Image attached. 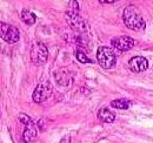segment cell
<instances>
[{
  "label": "cell",
  "mask_w": 153,
  "mask_h": 143,
  "mask_svg": "<svg viewBox=\"0 0 153 143\" xmlns=\"http://www.w3.org/2000/svg\"><path fill=\"white\" fill-rule=\"evenodd\" d=\"M123 20L125 26L132 31H144L146 28L145 20L141 17L139 10L133 5H130L124 10Z\"/></svg>",
  "instance_id": "1"
},
{
  "label": "cell",
  "mask_w": 153,
  "mask_h": 143,
  "mask_svg": "<svg viewBox=\"0 0 153 143\" xmlns=\"http://www.w3.org/2000/svg\"><path fill=\"white\" fill-rule=\"evenodd\" d=\"M79 11L80 8H79V4L76 2V0H70V8L67 10L65 18L72 29L78 31V32H86L88 28L87 24L80 17Z\"/></svg>",
  "instance_id": "2"
},
{
  "label": "cell",
  "mask_w": 153,
  "mask_h": 143,
  "mask_svg": "<svg viewBox=\"0 0 153 143\" xmlns=\"http://www.w3.org/2000/svg\"><path fill=\"white\" fill-rule=\"evenodd\" d=\"M97 60L98 63L104 68V69H111L115 66L117 57L112 48L101 46L97 51Z\"/></svg>",
  "instance_id": "3"
},
{
  "label": "cell",
  "mask_w": 153,
  "mask_h": 143,
  "mask_svg": "<svg viewBox=\"0 0 153 143\" xmlns=\"http://www.w3.org/2000/svg\"><path fill=\"white\" fill-rule=\"evenodd\" d=\"M18 119L19 121L25 125V129H24V134H22V140L25 143H30L32 141H34L37 139V128L36 125L33 123V121L30 119L28 115L24 114V113H20L18 115Z\"/></svg>",
  "instance_id": "4"
},
{
  "label": "cell",
  "mask_w": 153,
  "mask_h": 143,
  "mask_svg": "<svg viewBox=\"0 0 153 143\" xmlns=\"http://www.w3.org/2000/svg\"><path fill=\"white\" fill-rule=\"evenodd\" d=\"M0 39L7 43H16L20 39L19 29L13 25L0 21Z\"/></svg>",
  "instance_id": "5"
},
{
  "label": "cell",
  "mask_w": 153,
  "mask_h": 143,
  "mask_svg": "<svg viewBox=\"0 0 153 143\" xmlns=\"http://www.w3.org/2000/svg\"><path fill=\"white\" fill-rule=\"evenodd\" d=\"M31 61L36 66H42L46 63L47 57H48V51L47 47L42 42H36L33 43L31 48Z\"/></svg>",
  "instance_id": "6"
},
{
  "label": "cell",
  "mask_w": 153,
  "mask_h": 143,
  "mask_svg": "<svg viewBox=\"0 0 153 143\" xmlns=\"http://www.w3.org/2000/svg\"><path fill=\"white\" fill-rule=\"evenodd\" d=\"M52 93V87L50 85V82H42V83H39L37 86V88L33 91V95H32V99L34 102L37 103H41L44 102Z\"/></svg>",
  "instance_id": "7"
},
{
  "label": "cell",
  "mask_w": 153,
  "mask_h": 143,
  "mask_svg": "<svg viewBox=\"0 0 153 143\" xmlns=\"http://www.w3.org/2000/svg\"><path fill=\"white\" fill-rule=\"evenodd\" d=\"M111 43L115 49L120 52H126V51H130L134 46V40L131 36L127 35L115 36L111 40Z\"/></svg>",
  "instance_id": "8"
},
{
  "label": "cell",
  "mask_w": 153,
  "mask_h": 143,
  "mask_svg": "<svg viewBox=\"0 0 153 143\" xmlns=\"http://www.w3.org/2000/svg\"><path fill=\"white\" fill-rule=\"evenodd\" d=\"M147 60L144 56H134L128 62V67L133 73H140L147 69Z\"/></svg>",
  "instance_id": "9"
},
{
  "label": "cell",
  "mask_w": 153,
  "mask_h": 143,
  "mask_svg": "<svg viewBox=\"0 0 153 143\" xmlns=\"http://www.w3.org/2000/svg\"><path fill=\"white\" fill-rule=\"evenodd\" d=\"M98 117L105 123H112L115 120V114L112 110H110L108 108L102 107L100 108L99 111H98Z\"/></svg>",
  "instance_id": "10"
},
{
  "label": "cell",
  "mask_w": 153,
  "mask_h": 143,
  "mask_svg": "<svg viewBox=\"0 0 153 143\" xmlns=\"http://www.w3.org/2000/svg\"><path fill=\"white\" fill-rule=\"evenodd\" d=\"M21 20L26 24V25H34L37 21V17L33 12H31L30 10H22L21 11Z\"/></svg>",
  "instance_id": "11"
},
{
  "label": "cell",
  "mask_w": 153,
  "mask_h": 143,
  "mask_svg": "<svg viewBox=\"0 0 153 143\" xmlns=\"http://www.w3.org/2000/svg\"><path fill=\"white\" fill-rule=\"evenodd\" d=\"M131 105H132V102L128 101L127 99H117L111 102V107L115 108V109H128L131 107Z\"/></svg>",
  "instance_id": "12"
},
{
  "label": "cell",
  "mask_w": 153,
  "mask_h": 143,
  "mask_svg": "<svg viewBox=\"0 0 153 143\" xmlns=\"http://www.w3.org/2000/svg\"><path fill=\"white\" fill-rule=\"evenodd\" d=\"M76 60L81 63H87V62H91V60L86 56V54L84 53L81 49H76Z\"/></svg>",
  "instance_id": "13"
},
{
  "label": "cell",
  "mask_w": 153,
  "mask_h": 143,
  "mask_svg": "<svg viewBox=\"0 0 153 143\" xmlns=\"http://www.w3.org/2000/svg\"><path fill=\"white\" fill-rule=\"evenodd\" d=\"M117 1L118 0H99V2H101V4H113Z\"/></svg>",
  "instance_id": "14"
}]
</instances>
